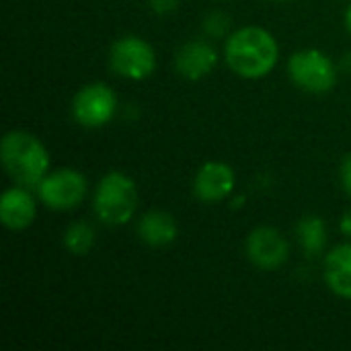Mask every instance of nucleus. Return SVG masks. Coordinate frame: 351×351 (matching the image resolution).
Instances as JSON below:
<instances>
[{
    "label": "nucleus",
    "instance_id": "6",
    "mask_svg": "<svg viewBox=\"0 0 351 351\" xmlns=\"http://www.w3.org/2000/svg\"><path fill=\"white\" fill-rule=\"evenodd\" d=\"M111 70L128 80H144L152 76L156 68L154 47L140 35L119 37L109 49Z\"/></svg>",
    "mask_w": 351,
    "mask_h": 351
},
{
    "label": "nucleus",
    "instance_id": "13",
    "mask_svg": "<svg viewBox=\"0 0 351 351\" xmlns=\"http://www.w3.org/2000/svg\"><path fill=\"white\" fill-rule=\"evenodd\" d=\"M325 284L333 294L351 300V243L337 245L327 253Z\"/></svg>",
    "mask_w": 351,
    "mask_h": 351
},
{
    "label": "nucleus",
    "instance_id": "7",
    "mask_svg": "<svg viewBox=\"0 0 351 351\" xmlns=\"http://www.w3.org/2000/svg\"><path fill=\"white\" fill-rule=\"evenodd\" d=\"M117 111V97L105 82H90L82 86L72 99V117L78 125L97 130L107 125Z\"/></svg>",
    "mask_w": 351,
    "mask_h": 351
},
{
    "label": "nucleus",
    "instance_id": "21",
    "mask_svg": "<svg viewBox=\"0 0 351 351\" xmlns=\"http://www.w3.org/2000/svg\"><path fill=\"white\" fill-rule=\"evenodd\" d=\"M343 66H346V68H348V70L351 72V53L350 56H346V60H343Z\"/></svg>",
    "mask_w": 351,
    "mask_h": 351
},
{
    "label": "nucleus",
    "instance_id": "22",
    "mask_svg": "<svg viewBox=\"0 0 351 351\" xmlns=\"http://www.w3.org/2000/svg\"><path fill=\"white\" fill-rule=\"evenodd\" d=\"M284 2H286V0H284Z\"/></svg>",
    "mask_w": 351,
    "mask_h": 351
},
{
    "label": "nucleus",
    "instance_id": "19",
    "mask_svg": "<svg viewBox=\"0 0 351 351\" xmlns=\"http://www.w3.org/2000/svg\"><path fill=\"white\" fill-rule=\"evenodd\" d=\"M339 228H341V232H343L346 237H350L351 239V210L343 214V218H341V222H339Z\"/></svg>",
    "mask_w": 351,
    "mask_h": 351
},
{
    "label": "nucleus",
    "instance_id": "11",
    "mask_svg": "<svg viewBox=\"0 0 351 351\" xmlns=\"http://www.w3.org/2000/svg\"><path fill=\"white\" fill-rule=\"evenodd\" d=\"M37 216V204L35 197L31 195L29 187L23 185H14L8 187L2 197H0V222L12 230H25L35 222Z\"/></svg>",
    "mask_w": 351,
    "mask_h": 351
},
{
    "label": "nucleus",
    "instance_id": "4",
    "mask_svg": "<svg viewBox=\"0 0 351 351\" xmlns=\"http://www.w3.org/2000/svg\"><path fill=\"white\" fill-rule=\"evenodd\" d=\"M290 80L311 95L331 93L337 84V68L333 60L321 49H300L288 60Z\"/></svg>",
    "mask_w": 351,
    "mask_h": 351
},
{
    "label": "nucleus",
    "instance_id": "5",
    "mask_svg": "<svg viewBox=\"0 0 351 351\" xmlns=\"http://www.w3.org/2000/svg\"><path fill=\"white\" fill-rule=\"evenodd\" d=\"M35 191L45 208L68 212L82 204L88 191V181L76 169H56L39 181Z\"/></svg>",
    "mask_w": 351,
    "mask_h": 351
},
{
    "label": "nucleus",
    "instance_id": "1",
    "mask_svg": "<svg viewBox=\"0 0 351 351\" xmlns=\"http://www.w3.org/2000/svg\"><path fill=\"white\" fill-rule=\"evenodd\" d=\"M280 60L276 37L263 27H241L224 41V62L241 78H265Z\"/></svg>",
    "mask_w": 351,
    "mask_h": 351
},
{
    "label": "nucleus",
    "instance_id": "15",
    "mask_svg": "<svg viewBox=\"0 0 351 351\" xmlns=\"http://www.w3.org/2000/svg\"><path fill=\"white\" fill-rule=\"evenodd\" d=\"M64 247L72 255H88L95 247V230L88 222H74L64 232Z\"/></svg>",
    "mask_w": 351,
    "mask_h": 351
},
{
    "label": "nucleus",
    "instance_id": "16",
    "mask_svg": "<svg viewBox=\"0 0 351 351\" xmlns=\"http://www.w3.org/2000/svg\"><path fill=\"white\" fill-rule=\"evenodd\" d=\"M204 29L210 37H228V29H230V16L216 10V12H210L204 21Z\"/></svg>",
    "mask_w": 351,
    "mask_h": 351
},
{
    "label": "nucleus",
    "instance_id": "20",
    "mask_svg": "<svg viewBox=\"0 0 351 351\" xmlns=\"http://www.w3.org/2000/svg\"><path fill=\"white\" fill-rule=\"evenodd\" d=\"M346 27H348V31L351 33V4L348 6V10H346Z\"/></svg>",
    "mask_w": 351,
    "mask_h": 351
},
{
    "label": "nucleus",
    "instance_id": "12",
    "mask_svg": "<svg viewBox=\"0 0 351 351\" xmlns=\"http://www.w3.org/2000/svg\"><path fill=\"white\" fill-rule=\"evenodd\" d=\"M136 232L140 241L148 247H167L177 239L179 226H177V220L169 212L150 210L142 214V218L138 220Z\"/></svg>",
    "mask_w": 351,
    "mask_h": 351
},
{
    "label": "nucleus",
    "instance_id": "17",
    "mask_svg": "<svg viewBox=\"0 0 351 351\" xmlns=\"http://www.w3.org/2000/svg\"><path fill=\"white\" fill-rule=\"evenodd\" d=\"M156 14H171L179 8L181 0H146Z\"/></svg>",
    "mask_w": 351,
    "mask_h": 351
},
{
    "label": "nucleus",
    "instance_id": "2",
    "mask_svg": "<svg viewBox=\"0 0 351 351\" xmlns=\"http://www.w3.org/2000/svg\"><path fill=\"white\" fill-rule=\"evenodd\" d=\"M0 160L14 185L37 187L49 173V152L43 142L25 130H10L0 142Z\"/></svg>",
    "mask_w": 351,
    "mask_h": 351
},
{
    "label": "nucleus",
    "instance_id": "14",
    "mask_svg": "<svg viewBox=\"0 0 351 351\" xmlns=\"http://www.w3.org/2000/svg\"><path fill=\"white\" fill-rule=\"evenodd\" d=\"M298 241L308 257H319L327 249V224L321 216H304L296 226Z\"/></svg>",
    "mask_w": 351,
    "mask_h": 351
},
{
    "label": "nucleus",
    "instance_id": "3",
    "mask_svg": "<svg viewBox=\"0 0 351 351\" xmlns=\"http://www.w3.org/2000/svg\"><path fill=\"white\" fill-rule=\"evenodd\" d=\"M138 208V187L121 171H109L101 177L93 193V212L107 226L128 224Z\"/></svg>",
    "mask_w": 351,
    "mask_h": 351
},
{
    "label": "nucleus",
    "instance_id": "18",
    "mask_svg": "<svg viewBox=\"0 0 351 351\" xmlns=\"http://www.w3.org/2000/svg\"><path fill=\"white\" fill-rule=\"evenodd\" d=\"M339 181H341L343 191L351 197V154H348V156L341 160V167H339Z\"/></svg>",
    "mask_w": 351,
    "mask_h": 351
},
{
    "label": "nucleus",
    "instance_id": "8",
    "mask_svg": "<svg viewBox=\"0 0 351 351\" xmlns=\"http://www.w3.org/2000/svg\"><path fill=\"white\" fill-rule=\"evenodd\" d=\"M247 257L251 263L263 271L280 269L290 257V245L284 234L274 226H257L251 230L245 243Z\"/></svg>",
    "mask_w": 351,
    "mask_h": 351
},
{
    "label": "nucleus",
    "instance_id": "10",
    "mask_svg": "<svg viewBox=\"0 0 351 351\" xmlns=\"http://www.w3.org/2000/svg\"><path fill=\"white\" fill-rule=\"evenodd\" d=\"M218 64L216 47L206 39H191L175 53V70L187 80H202Z\"/></svg>",
    "mask_w": 351,
    "mask_h": 351
},
{
    "label": "nucleus",
    "instance_id": "9",
    "mask_svg": "<svg viewBox=\"0 0 351 351\" xmlns=\"http://www.w3.org/2000/svg\"><path fill=\"white\" fill-rule=\"evenodd\" d=\"M237 177L230 165L210 160L199 167L193 177V195L204 204H218L232 195Z\"/></svg>",
    "mask_w": 351,
    "mask_h": 351
}]
</instances>
